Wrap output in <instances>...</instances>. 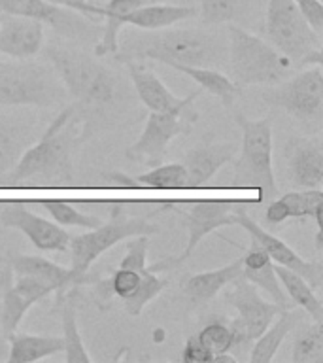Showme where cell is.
Returning <instances> with one entry per match:
<instances>
[{
    "label": "cell",
    "instance_id": "18",
    "mask_svg": "<svg viewBox=\"0 0 323 363\" xmlns=\"http://www.w3.org/2000/svg\"><path fill=\"white\" fill-rule=\"evenodd\" d=\"M291 184L299 189H322L323 142L319 136H291L285 144Z\"/></svg>",
    "mask_w": 323,
    "mask_h": 363
},
{
    "label": "cell",
    "instance_id": "19",
    "mask_svg": "<svg viewBox=\"0 0 323 363\" xmlns=\"http://www.w3.org/2000/svg\"><path fill=\"white\" fill-rule=\"evenodd\" d=\"M0 11L11 16L30 17L44 25H50L57 33L67 36L89 34V25L85 23L81 13L47 0H0Z\"/></svg>",
    "mask_w": 323,
    "mask_h": 363
},
{
    "label": "cell",
    "instance_id": "38",
    "mask_svg": "<svg viewBox=\"0 0 323 363\" xmlns=\"http://www.w3.org/2000/svg\"><path fill=\"white\" fill-rule=\"evenodd\" d=\"M127 250L125 257L121 259L119 267L132 269V271L144 272L147 271V250H149V235H136L127 238Z\"/></svg>",
    "mask_w": 323,
    "mask_h": 363
},
{
    "label": "cell",
    "instance_id": "35",
    "mask_svg": "<svg viewBox=\"0 0 323 363\" xmlns=\"http://www.w3.org/2000/svg\"><path fill=\"white\" fill-rule=\"evenodd\" d=\"M293 363H322L323 362V325L314 322L302 329L293 342L291 352Z\"/></svg>",
    "mask_w": 323,
    "mask_h": 363
},
{
    "label": "cell",
    "instance_id": "17",
    "mask_svg": "<svg viewBox=\"0 0 323 363\" xmlns=\"http://www.w3.org/2000/svg\"><path fill=\"white\" fill-rule=\"evenodd\" d=\"M123 62L127 65L129 78L135 85L136 95L149 112H187V110H193V102L200 91H193L191 95L180 99L157 78V74H153L142 62L135 61V59H125Z\"/></svg>",
    "mask_w": 323,
    "mask_h": 363
},
{
    "label": "cell",
    "instance_id": "8",
    "mask_svg": "<svg viewBox=\"0 0 323 363\" xmlns=\"http://www.w3.org/2000/svg\"><path fill=\"white\" fill-rule=\"evenodd\" d=\"M265 36L295 68L305 67L306 57L322 50V36L312 30L293 0H266Z\"/></svg>",
    "mask_w": 323,
    "mask_h": 363
},
{
    "label": "cell",
    "instance_id": "29",
    "mask_svg": "<svg viewBox=\"0 0 323 363\" xmlns=\"http://www.w3.org/2000/svg\"><path fill=\"white\" fill-rule=\"evenodd\" d=\"M78 288L68 289L59 301L61 305L62 340H64V357L68 363H91V356L85 348L78 325Z\"/></svg>",
    "mask_w": 323,
    "mask_h": 363
},
{
    "label": "cell",
    "instance_id": "37",
    "mask_svg": "<svg viewBox=\"0 0 323 363\" xmlns=\"http://www.w3.org/2000/svg\"><path fill=\"white\" fill-rule=\"evenodd\" d=\"M242 6V0H200V19L208 25H220V23H231L237 17L238 10Z\"/></svg>",
    "mask_w": 323,
    "mask_h": 363
},
{
    "label": "cell",
    "instance_id": "24",
    "mask_svg": "<svg viewBox=\"0 0 323 363\" xmlns=\"http://www.w3.org/2000/svg\"><path fill=\"white\" fill-rule=\"evenodd\" d=\"M240 277H242V257H238L220 269H214V271L191 274L181 284V291L193 305H206L220 294L221 289L227 288L229 284H232Z\"/></svg>",
    "mask_w": 323,
    "mask_h": 363
},
{
    "label": "cell",
    "instance_id": "2",
    "mask_svg": "<svg viewBox=\"0 0 323 363\" xmlns=\"http://www.w3.org/2000/svg\"><path fill=\"white\" fill-rule=\"evenodd\" d=\"M45 55L68 95L76 99L81 121L87 123L93 116H102L119 101L121 82L96 59L62 48H47Z\"/></svg>",
    "mask_w": 323,
    "mask_h": 363
},
{
    "label": "cell",
    "instance_id": "27",
    "mask_svg": "<svg viewBox=\"0 0 323 363\" xmlns=\"http://www.w3.org/2000/svg\"><path fill=\"white\" fill-rule=\"evenodd\" d=\"M300 314L289 308L280 311L272 323L263 331V333L254 340V345L249 348V363H271L276 356V352L280 350V346L285 340L293 328L299 323Z\"/></svg>",
    "mask_w": 323,
    "mask_h": 363
},
{
    "label": "cell",
    "instance_id": "3",
    "mask_svg": "<svg viewBox=\"0 0 323 363\" xmlns=\"http://www.w3.org/2000/svg\"><path fill=\"white\" fill-rule=\"evenodd\" d=\"M155 34L144 36L135 42L129 55H118L119 61H155L161 65H187V67H214L223 61V48L212 34L195 27H166L153 30Z\"/></svg>",
    "mask_w": 323,
    "mask_h": 363
},
{
    "label": "cell",
    "instance_id": "31",
    "mask_svg": "<svg viewBox=\"0 0 323 363\" xmlns=\"http://www.w3.org/2000/svg\"><path fill=\"white\" fill-rule=\"evenodd\" d=\"M169 67L176 72L191 78L206 93L217 96L225 108H231L234 104V101L240 95V89H242L229 76L217 72L212 67H187V65H176V62H172Z\"/></svg>",
    "mask_w": 323,
    "mask_h": 363
},
{
    "label": "cell",
    "instance_id": "4",
    "mask_svg": "<svg viewBox=\"0 0 323 363\" xmlns=\"http://www.w3.org/2000/svg\"><path fill=\"white\" fill-rule=\"evenodd\" d=\"M229 33V67L232 82L238 87L248 85H276L288 79L295 65L261 36L246 28L231 25Z\"/></svg>",
    "mask_w": 323,
    "mask_h": 363
},
{
    "label": "cell",
    "instance_id": "1",
    "mask_svg": "<svg viewBox=\"0 0 323 363\" xmlns=\"http://www.w3.org/2000/svg\"><path fill=\"white\" fill-rule=\"evenodd\" d=\"M79 125L81 118L76 106L62 108L44 135L25 150L13 170L6 176V184L19 186L33 178L70 184L74 150L84 140Z\"/></svg>",
    "mask_w": 323,
    "mask_h": 363
},
{
    "label": "cell",
    "instance_id": "34",
    "mask_svg": "<svg viewBox=\"0 0 323 363\" xmlns=\"http://www.w3.org/2000/svg\"><path fill=\"white\" fill-rule=\"evenodd\" d=\"M197 337L204 345V348L212 354L215 363L237 362V357L231 354L234 339H232V331L227 322H223V320H212V322L206 323L198 331Z\"/></svg>",
    "mask_w": 323,
    "mask_h": 363
},
{
    "label": "cell",
    "instance_id": "14",
    "mask_svg": "<svg viewBox=\"0 0 323 363\" xmlns=\"http://www.w3.org/2000/svg\"><path fill=\"white\" fill-rule=\"evenodd\" d=\"M0 277H2L0 320H2L4 335L8 337L10 333L17 331L28 308L45 297H50L53 294V288L44 280L30 277V274H13L6 259L2 269H0Z\"/></svg>",
    "mask_w": 323,
    "mask_h": 363
},
{
    "label": "cell",
    "instance_id": "28",
    "mask_svg": "<svg viewBox=\"0 0 323 363\" xmlns=\"http://www.w3.org/2000/svg\"><path fill=\"white\" fill-rule=\"evenodd\" d=\"M33 140V129L27 123L0 118V182L6 180Z\"/></svg>",
    "mask_w": 323,
    "mask_h": 363
},
{
    "label": "cell",
    "instance_id": "26",
    "mask_svg": "<svg viewBox=\"0 0 323 363\" xmlns=\"http://www.w3.org/2000/svg\"><path fill=\"white\" fill-rule=\"evenodd\" d=\"M8 363H28L38 362L44 357L55 356L64 352L62 337L51 335H28V333H10L8 337Z\"/></svg>",
    "mask_w": 323,
    "mask_h": 363
},
{
    "label": "cell",
    "instance_id": "12",
    "mask_svg": "<svg viewBox=\"0 0 323 363\" xmlns=\"http://www.w3.org/2000/svg\"><path fill=\"white\" fill-rule=\"evenodd\" d=\"M197 119L198 112L195 108L187 112H149L146 127L125 150V157L132 163L157 167L159 163H163L170 142L176 136L189 135Z\"/></svg>",
    "mask_w": 323,
    "mask_h": 363
},
{
    "label": "cell",
    "instance_id": "32",
    "mask_svg": "<svg viewBox=\"0 0 323 363\" xmlns=\"http://www.w3.org/2000/svg\"><path fill=\"white\" fill-rule=\"evenodd\" d=\"M276 274L282 284V289L288 295L289 303L302 308L312 318V322L323 323V303L316 295V289L312 288L300 274L282 265H276Z\"/></svg>",
    "mask_w": 323,
    "mask_h": 363
},
{
    "label": "cell",
    "instance_id": "41",
    "mask_svg": "<svg viewBox=\"0 0 323 363\" xmlns=\"http://www.w3.org/2000/svg\"><path fill=\"white\" fill-rule=\"evenodd\" d=\"M0 312H2V277H0ZM6 356H8V339H6L2 320H0V359H6Z\"/></svg>",
    "mask_w": 323,
    "mask_h": 363
},
{
    "label": "cell",
    "instance_id": "20",
    "mask_svg": "<svg viewBox=\"0 0 323 363\" xmlns=\"http://www.w3.org/2000/svg\"><path fill=\"white\" fill-rule=\"evenodd\" d=\"M44 45V23L30 17L0 16V53L11 59H33Z\"/></svg>",
    "mask_w": 323,
    "mask_h": 363
},
{
    "label": "cell",
    "instance_id": "25",
    "mask_svg": "<svg viewBox=\"0 0 323 363\" xmlns=\"http://www.w3.org/2000/svg\"><path fill=\"white\" fill-rule=\"evenodd\" d=\"M197 16V8L189 4H157V2H146L140 8L129 11L123 16V25L136 27L142 30H161V28L172 27L178 23L191 19Z\"/></svg>",
    "mask_w": 323,
    "mask_h": 363
},
{
    "label": "cell",
    "instance_id": "6",
    "mask_svg": "<svg viewBox=\"0 0 323 363\" xmlns=\"http://www.w3.org/2000/svg\"><path fill=\"white\" fill-rule=\"evenodd\" d=\"M67 95L53 67L27 59L0 61V106L51 108Z\"/></svg>",
    "mask_w": 323,
    "mask_h": 363
},
{
    "label": "cell",
    "instance_id": "23",
    "mask_svg": "<svg viewBox=\"0 0 323 363\" xmlns=\"http://www.w3.org/2000/svg\"><path fill=\"white\" fill-rule=\"evenodd\" d=\"M242 278L257 286L259 289L271 295L272 303H276L282 308H289L288 295L282 289V284L278 280L276 263L266 254V250L257 240L251 238L249 248L242 255Z\"/></svg>",
    "mask_w": 323,
    "mask_h": 363
},
{
    "label": "cell",
    "instance_id": "16",
    "mask_svg": "<svg viewBox=\"0 0 323 363\" xmlns=\"http://www.w3.org/2000/svg\"><path fill=\"white\" fill-rule=\"evenodd\" d=\"M2 225L25 233V237L33 242L34 248L42 252H67L70 244V235L64 227L42 216L33 214L21 203H6L0 208Z\"/></svg>",
    "mask_w": 323,
    "mask_h": 363
},
{
    "label": "cell",
    "instance_id": "30",
    "mask_svg": "<svg viewBox=\"0 0 323 363\" xmlns=\"http://www.w3.org/2000/svg\"><path fill=\"white\" fill-rule=\"evenodd\" d=\"M106 180L118 182L119 186L152 187V189H183L187 187V172L181 163H159L149 172L138 176L108 174Z\"/></svg>",
    "mask_w": 323,
    "mask_h": 363
},
{
    "label": "cell",
    "instance_id": "40",
    "mask_svg": "<svg viewBox=\"0 0 323 363\" xmlns=\"http://www.w3.org/2000/svg\"><path fill=\"white\" fill-rule=\"evenodd\" d=\"M181 362L183 363H214V357L204 345L198 340L197 335H191L187 339L183 350H181Z\"/></svg>",
    "mask_w": 323,
    "mask_h": 363
},
{
    "label": "cell",
    "instance_id": "15",
    "mask_svg": "<svg viewBox=\"0 0 323 363\" xmlns=\"http://www.w3.org/2000/svg\"><path fill=\"white\" fill-rule=\"evenodd\" d=\"M234 225H240L246 229L249 238H254L266 250V254L271 255V259L276 265H282L285 269H291L293 272L300 274L306 282L310 284L314 289H322L323 286V263L322 259L306 261L302 259L297 252H295L288 242H283L282 238H278L276 235H272L266 229L257 223L254 218H249L248 212L238 210L234 216Z\"/></svg>",
    "mask_w": 323,
    "mask_h": 363
},
{
    "label": "cell",
    "instance_id": "9",
    "mask_svg": "<svg viewBox=\"0 0 323 363\" xmlns=\"http://www.w3.org/2000/svg\"><path fill=\"white\" fill-rule=\"evenodd\" d=\"M225 299L229 305L238 312V316L229 322L232 331V352H246L251 348L254 340L265 331L272 323V320L283 311L272 301L263 299L259 288L248 282L246 278H237L234 282L229 284Z\"/></svg>",
    "mask_w": 323,
    "mask_h": 363
},
{
    "label": "cell",
    "instance_id": "33",
    "mask_svg": "<svg viewBox=\"0 0 323 363\" xmlns=\"http://www.w3.org/2000/svg\"><path fill=\"white\" fill-rule=\"evenodd\" d=\"M289 220L299 218H314L317 231H323L322 212H323V191L322 189H300V191H289L280 197Z\"/></svg>",
    "mask_w": 323,
    "mask_h": 363
},
{
    "label": "cell",
    "instance_id": "39",
    "mask_svg": "<svg viewBox=\"0 0 323 363\" xmlns=\"http://www.w3.org/2000/svg\"><path fill=\"white\" fill-rule=\"evenodd\" d=\"M300 10L312 30L322 36L323 34V2L322 0H293Z\"/></svg>",
    "mask_w": 323,
    "mask_h": 363
},
{
    "label": "cell",
    "instance_id": "22",
    "mask_svg": "<svg viewBox=\"0 0 323 363\" xmlns=\"http://www.w3.org/2000/svg\"><path fill=\"white\" fill-rule=\"evenodd\" d=\"M234 161V144H198L183 155L181 164L187 172V187L206 186L217 170Z\"/></svg>",
    "mask_w": 323,
    "mask_h": 363
},
{
    "label": "cell",
    "instance_id": "13",
    "mask_svg": "<svg viewBox=\"0 0 323 363\" xmlns=\"http://www.w3.org/2000/svg\"><path fill=\"white\" fill-rule=\"evenodd\" d=\"M242 206L244 203L238 201H198L189 204V208L183 214V225L187 231V244L183 252L174 257H164L153 263L149 269L153 272H163L181 265L183 261L189 259V255L210 233L217 231L220 227L234 225V216L238 210H242Z\"/></svg>",
    "mask_w": 323,
    "mask_h": 363
},
{
    "label": "cell",
    "instance_id": "10",
    "mask_svg": "<svg viewBox=\"0 0 323 363\" xmlns=\"http://www.w3.org/2000/svg\"><path fill=\"white\" fill-rule=\"evenodd\" d=\"M93 286H95L96 305L101 308H108L115 297L123 303L125 312L136 318L140 316L142 311L153 299H157L163 294L164 288L169 286V280L159 277L149 267L144 272L119 267L110 278H96Z\"/></svg>",
    "mask_w": 323,
    "mask_h": 363
},
{
    "label": "cell",
    "instance_id": "21",
    "mask_svg": "<svg viewBox=\"0 0 323 363\" xmlns=\"http://www.w3.org/2000/svg\"><path fill=\"white\" fill-rule=\"evenodd\" d=\"M6 261L13 274H30V277H36L50 284L53 288V294L57 295V303L64 297L68 289L85 286L84 280L76 277L70 267L67 269V267L57 265L42 255L11 254L10 257H6Z\"/></svg>",
    "mask_w": 323,
    "mask_h": 363
},
{
    "label": "cell",
    "instance_id": "5",
    "mask_svg": "<svg viewBox=\"0 0 323 363\" xmlns=\"http://www.w3.org/2000/svg\"><path fill=\"white\" fill-rule=\"evenodd\" d=\"M242 130V146L234 157V186L257 189V203L276 197V180L272 169V123L268 118L249 119L234 116Z\"/></svg>",
    "mask_w": 323,
    "mask_h": 363
},
{
    "label": "cell",
    "instance_id": "36",
    "mask_svg": "<svg viewBox=\"0 0 323 363\" xmlns=\"http://www.w3.org/2000/svg\"><path fill=\"white\" fill-rule=\"evenodd\" d=\"M42 208L50 212L51 218L61 227H81V229H93L102 223L101 218L85 214L76 210L70 203L64 201H42Z\"/></svg>",
    "mask_w": 323,
    "mask_h": 363
},
{
    "label": "cell",
    "instance_id": "11",
    "mask_svg": "<svg viewBox=\"0 0 323 363\" xmlns=\"http://www.w3.org/2000/svg\"><path fill=\"white\" fill-rule=\"evenodd\" d=\"M261 101L276 106L302 123H317L323 113L322 65L306 68L293 78L283 79L261 95Z\"/></svg>",
    "mask_w": 323,
    "mask_h": 363
},
{
    "label": "cell",
    "instance_id": "7",
    "mask_svg": "<svg viewBox=\"0 0 323 363\" xmlns=\"http://www.w3.org/2000/svg\"><path fill=\"white\" fill-rule=\"evenodd\" d=\"M155 233H159V227L149 221L142 218H127L123 212H113L112 220L108 223H101L98 227H93L78 237H70V244H68L70 269L85 284H93L98 277L89 274V269L104 252L130 237L155 235Z\"/></svg>",
    "mask_w": 323,
    "mask_h": 363
}]
</instances>
